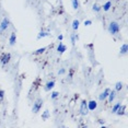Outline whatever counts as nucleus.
<instances>
[{"label": "nucleus", "instance_id": "f257e3e1", "mask_svg": "<svg viewBox=\"0 0 128 128\" xmlns=\"http://www.w3.org/2000/svg\"><path fill=\"white\" fill-rule=\"evenodd\" d=\"M119 24L117 22H115V21H113V22H110V25H108V32L112 35H116V34L119 32Z\"/></svg>", "mask_w": 128, "mask_h": 128}, {"label": "nucleus", "instance_id": "f03ea898", "mask_svg": "<svg viewBox=\"0 0 128 128\" xmlns=\"http://www.w3.org/2000/svg\"><path fill=\"white\" fill-rule=\"evenodd\" d=\"M42 106H43V100H37L35 101L33 103V107H32V112L34 113V114H36V113H38L40 112V110L42 108Z\"/></svg>", "mask_w": 128, "mask_h": 128}, {"label": "nucleus", "instance_id": "7ed1b4c3", "mask_svg": "<svg viewBox=\"0 0 128 128\" xmlns=\"http://www.w3.org/2000/svg\"><path fill=\"white\" fill-rule=\"evenodd\" d=\"M10 59H11V55L9 53H4L1 57H0V62H1L2 66H6L10 62Z\"/></svg>", "mask_w": 128, "mask_h": 128}, {"label": "nucleus", "instance_id": "20e7f679", "mask_svg": "<svg viewBox=\"0 0 128 128\" xmlns=\"http://www.w3.org/2000/svg\"><path fill=\"white\" fill-rule=\"evenodd\" d=\"M89 110H88V103L86 101H82L80 105V114L81 115H88Z\"/></svg>", "mask_w": 128, "mask_h": 128}, {"label": "nucleus", "instance_id": "39448f33", "mask_svg": "<svg viewBox=\"0 0 128 128\" xmlns=\"http://www.w3.org/2000/svg\"><path fill=\"white\" fill-rule=\"evenodd\" d=\"M110 88H106L105 90H104L103 92L101 93L100 95H98V100H100L101 102H103V101H105L107 96H108V94H110Z\"/></svg>", "mask_w": 128, "mask_h": 128}, {"label": "nucleus", "instance_id": "423d86ee", "mask_svg": "<svg viewBox=\"0 0 128 128\" xmlns=\"http://www.w3.org/2000/svg\"><path fill=\"white\" fill-rule=\"evenodd\" d=\"M8 26H9V20H8L7 18H4V20H2L1 24H0V33L4 32L8 28Z\"/></svg>", "mask_w": 128, "mask_h": 128}, {"label": "nucleus", "instance_id": "0eeeda50", "mask_svg": "<svg viewBox=\"0 0 128 128\" xmlns=\"http://www.w3.org/2000/svg\"><path fill=\"white\" fill-rule=\"evenodd\" d=\"M86 103H88V110H96V107H98L96 101L91 100V101L86 102Z\"/></svg>", "mask_w": 128, "mask_h": 128}, {"label": "nucleus", "instance_id": "6e6552de", "mask_svg": "<svg viewBox=\"0 0 128 128\" xmlns=\"http://www.w3.org/2000/svg\"><path fill=\"white\" fill-rule=\"evenodd\" d=\"M66 50H67V46H66V45H64L62 43L60 42V43H59V45L57 46V52H58L59 54H62V53H65Z\"/></svg>", "mask_w": 128, "mask_h": 128}, {"label": "nucleus", "instance_id": "1a4fd4ad", "mask_svg": "<svg viewBox=\"0 0 128 128\" xmlns=\"http://www.w3.org/2000/svg\"><path fill=\"white\" fill-rule=\"evenodd\" d=\"M16 33H14V32H12V33H11V35H10V38H9V45L13 46L14 44H16Z\"/></svg>", "mask_w": 128, "mask_h": 128}, {"label": "nucleus", "instance_id": "9d476101", "mask_svg": "<svg viewBox=\"0 0 128 128\" xmlns=\"http://www.w3.org/2000/svg\"><path fill=\"white\" fill-rule=\"evenodd\" d=\"M125 112H126V106H125V105H122V104H120V106L118 107V110H117V112H116V114L120 116V115H124Z\"/></svg>", "mask_w": 128, "mask_h": 128}, {"label": "nucleus", "instance_id": "9b49d317", "mask_svg": "<svg viewBox=\"0 0 128 128\" xmlns=\"http://www.w3.org/2000/svg\"><path fill=\"white\" fill-rule=\"evenodd\" d=\"M115 98H116V91L115 90L114 91H110L108 96H107V98H108V103H112V102L115 100Z\"/></svg>", "mask_w": 128, "mask_h": 128}, {"label": "nucleus", "instance_id": "f8f14e48", "mask_svg": "<svg viewBox=\"0 0 128 128\" xmlns=\"http://www.w3.org/2000/svg\"><path fill=\"white\" fill-rule=\"evenodd\" d=\"M54 86H55V81H48V82L46 83L45 90L46 91H50L52 89H54Z\"/></svg>", "mask_w": 128, "mask_h": 128}, {"label": "nucleus", "instance_id": "ddd939ff", "mask_svg": "<svg viewBox=\"0 0 128 128\" xmlns=\"http://www.w3.org/2000/svg\"><path fill=\"white\" fill-rule=\"evenodd\" d=\"M110 8H112V1H107L102 6V9H103L104 11H108Z\"/></svg>", "mask_w": 128, "mask_h": 128}, {"label": "nucleus", "instance_id": "4468645a", "mask_svg": "<svg viewBox=\"0 0 128 128\" xmlns=\"http://www.w3.org/2000/svg\"><path fill=\"white\" fill-rule=\"evenodd\" d=\"M127 50H128V45L127 44H123V45H122V47H120V50H119V54H120V55H125L127 53Z\"/></svg>", "mask_w": 128, "mask_h": 128}, {"label": "nucleus", "instance_id": "2eb2a0df", "mask_svg": "<svg viewBox=\"0 0 128 128\" xmlns=\"http://www.w3.org/2000/svg\"><path fill=\"white\" fill-rule=\"evenodd\" d=\"M79 24H80V22H79V20H74L72 21V30L74 31H77L78 28H79Z\"/></svg>", "mask_w": 128, "mask_h": 128}, {"label": "nucleus", "instance_id": "dca6fc26", "mask_svg": "<svg viewBox=\"0 0 128 128\" xmlns=\"http://www.w3.org/2000/svg\"><path fill=\"white\" fill-rule=\"evenodd\" d=\"M46 36H49V33H48V32L40 31V33H38V35H37V40H40V38H43V37H46Z\"/></svg>", "mask_w": 128, "mask_h": 128}, {"label": "nucleus", "instance_id": "f3484780", "mask_svg": "<svg viewBox=\"0 0 128 128\" xmlns=\"http://www.w3.org/2000/svg\"><path fill=\"white\" fill-rule=\"evenodd\" d=\"M70 40H71V44H72V45H74V44H76V42H77V40H78V35H77L76 33H71Z\"/></svg>", "mask_w": 128, "mask_h": 128}, {"label": "nucleus", "instance_id": "a211bd4d", "mask_svg": "<svg viewBox=\"0 0 128 128\" xmlns=\"http://www.w3.org/2000/svg\"><path fill=\"white\" fill-rule=\"evenodd\" d=\"M49 116H50V112H49L48 110H46L45 112L43 113V115H42V118H43V119H45V120H46V119H48V117H49Z\"/></svg>", "mask_w": 128, "mask_h": 128}, {"label": "nucleus", "instance_id": "6ab92c4d", "mask_svg": "<svg viewBox=\"0 0 128 128\" xmlns=\"http://www.w3.org/2000/svg\"><path fill=\"white\" fill-rule=\"evenodd\" d=\"M92 9H93L94 12H100V11L102 10V7H100L98 4H93V7H92Z\"/></svg>", "mask_w": 128, "mask_h": 128}, {"label": "nucleus", "instance_id": "aec40b11", "mask_svg": "<svg viewBox=\"0 0 128 128\" xmlns=\"http://www.w3.org/2000/svg\"><path fill=\"white\" fill-rule=\"evenodd\" d=\"M120 106V102H118V103H116L114 106L112 107V113L113 114H116V112H117V110H118V107Z\"/></svg>", "mask_w": 128, "mask_h": 128}, {"label": "nucleus", "instance_id": "412c9836", "mask_svg": "<svg viewBox=\"0 0 128 128\" xmlns=\"http://www.w3.org/2000/svg\"><path fill=\"white\" fill-rule=\"evenodd\" d=\"M122 89H123V83H122V82H117V83L115 84V91L116 92L120 91Z\"/></svg>", "mask_w": 128, "mask_h": 128}, {"label": "nucleus", "instance_id": "4be33fe9", "mask_svg": "<svg viewBox=\"0 0 128 128\" xmlns=\"http://www.w3.org/2000/svg\"><path fill=\"white\" fill-rule=\"evenodd\" d=\"M71 2H72V7H74V9L77 10L78 8H79V1H78V0H71Z\"/></svg>", "mask_w": 128, "mask_h": 128}, {"label": "nucleus", "instance_id": "5701e85b", "mask_svg": "<svg viewBox=\"0 0 128 128\" xmlns=\"http://www.w3.org/2000/svg\"><path fill=\"white\" fill-rule=\"evenodd\" d=\"M46 50V47H42V48H38L36 52H34V55H40V54H43L44 52Z\"/></svg>", "mask_w": 128, "mask_h": 128}, {"label": "nucleus", "instance_id": "b1692460", "mask_svg": "<svg viewBox=\"0 0 128 128\" xmlns=\"http://www.w3.org/2000/svg\"><path fill=\"white\" fill-rule=\"evenodd\" d=\"M58 96H59V92L54 91L53 93H52V95H50V98H52V100H55V98H57Z\"/></svg>", "mask_w": 128, "mask_h": 128}, {"label": "nucleus", "instance_id": "393cba45", "mask_svg": "<svg viewBox=\"0 0 128 128\" xmlns=\"http://www.w3.org/2000/svg\"><path fill=\"white\" fill-rule=\"evenodd\" d=\"M83 24H84V26H90V25L92 24V21H91V20H86Z\"/></svg>", "mask_w": 128, "mask_h": 128}, {"label": "nucleus", "instance_id": "a878e982", "mask_svg": "<svg viewBox=\"0 0 128 128\" xmlns=\"http://www.w3.org/2000/svg\"><path fill=\"white\" fill-rule=\"evenodd\" d=\"M4 98V90H0V101H2Z\"/></svg>", "mask_w": 128, "mask_h": 128}, {"label": "nucleus", "instance_id": "bb28decb", "mask_svg": "<svg viewBox=\"0 0 128 128\" xmlns=\"http://www.w3.org/2000/svg\"><path fill=\"white\" fill-rule=\"evenodd\" d=\"M66 72V70H65V68H60L59 70H58V74H64Z\"/></svg>", "mask_w": 128, "mask_h": 128}, {"label": "nucleus", "instance_id": "cd10ccee", "mask_svg": "<svg viewBox=\"0 0 128 128\" xmlns=\"http://www.w3.org/2000/svg\"><path fill=\"white\" fill-rule=\"evenodd\" d=\"M57 38H58V40H64V35H62V34H60V35H58Z\"/></svg>", "mask_w": 128, "mask_h": 128}, {"label": "nucleus", "instance_id": "c85d7f7f", "mask_svg": "<svg viewBox=\"0 0 128 128\" xmlns=\"http://www.w3.org/2000/svg\"><path fill=\"white\" fill-rule=\"evenodd\" d=\"M98 122H100V124H103V125H104V120H103V119H100Z\"/></svg>", "mask_w": 128, "mask_h": 128}]
</instances>
